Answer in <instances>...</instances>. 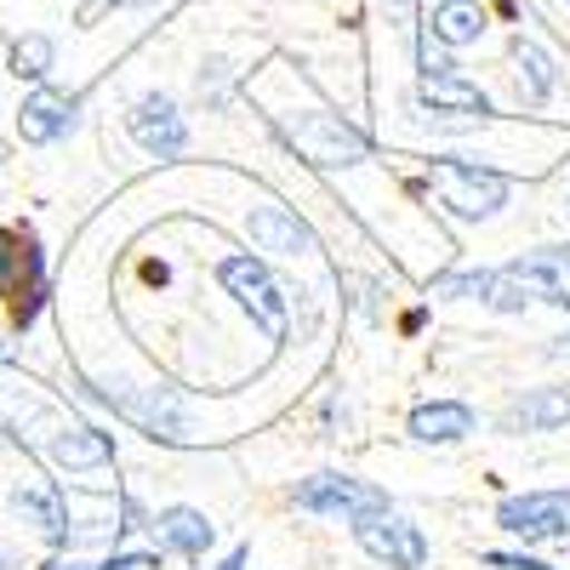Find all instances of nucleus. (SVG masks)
Instances as JSON below:
<instances>
[{"label":"nucleus","mask_w":570,"mask_h":570,"mask_svg":"<svg viewBox=\"0 0 570 570\" xmlns=\"http://www.w3.org/2000/svg\"><path fill=\"white\" fill-rule=\"evenodd\" d=\"M246 564H252V548H234V553H228L217 570H246Z\"/></svg>","instance_id":"24"},{"label":"nucleus","mask_w":570,"mask_h":570,"mask_svg":"<svg viewBox=\"0 0 570 570\" xmlns=\"http://www.w3.org/2000/svg\"><path fill=\"white\" fill-rule=\"evenodd\" d=\"M513 69H519V98H525L531 109H542L559 91V63L542 52L537 40H525V35L513 40Z\"/></svg>","instance_id":"19"},{"label":"nucleus","mask_w":570,"mask_h":570,"mask_svg":"<svg viewBox=\"0 0 570 570\" xmlns=\"http://www.w3.org/2000/svg\"><path fill=\"white\" fill-rule=\"evenodd\" d=\"M485 303L502 314H519L525 303H553L570 314V246H537L525 257L491 268Z\"/></svg>","instance_id":"1"},{"label":"nucleus","mask_w":570,"mask_h":570,"mask_svg":"<svg viewBox=\"0 0 570 570\" xmlns=\"http://www.w3.org/2000/svg\"><path fill=\"white\" fill-rule=\"evenodd\" d=\"M497 525L525 542H564L570 548V491H525L497 502Z\"/></svg>","instance_id":"7"},{"label":"nucleus","mask_w":570,"mask_h":570,"mask_svg":"<svg viewBox=\"0 0 570 570\" xmlns=\"http://www.w3.org/2000/svg\"><path fill=\"white\" fill-rule=\"evenodd\" d=\"M155 531H160V548L166 553H177V559H206L212 553V542H217V525L200 513V508H160V519H155Z\"/></svg>","instance_id":"17"},{"label":"nucleus","mask_w":570,"mask_h":570,"mask_svg":"<svg viewBox=\"0 0 570 570\" xmlns=\"http://www.w3.org/2000/svg\"><path fill=\"white\" fill-rule=\"evenodd\" d=\"M0 570H23V559H12V553H0Z\"/></svg>","instance_id":"26"},{"label":"nucleus","mask_w":570,"mask_h":570,"mask_svg":"<svg viewBox=\"0 0 570 570\" xmlns=\"http://www.w3.org/2000/svg\"><path fill=\"white\" fill-rule=\"evenodd\" d=\"M285 137H292V149L320 166V171H337V166H360L371 155V137L354 131L343 115H331V109H308V115H279Z\"/></svg>","instance_id":"4"},{"label":"nucleus","mask_w":570,"mask_h":570,"mask_svg":"<svg viewBox=\"0 0 570 570\" xmlns=\"http://www.w3.org/2000/svg\"><path fill=\"white\" fill-rule=\"evenodd\" d=\"M354 542L365 559L389 564V570H422L428 564V537L416 519H405L400 508H383V513H365L354 519Z\"/></svg>","instance_id":"6"},{"label":"nucleus","mask_w":570,"mask_h":570,"mask_svg":"<svg viewBox=\"0 0 570 570\" xmlns=\"http://www.w3.org/2000/svg\"><path fill=\"white\" fill-rule=\"evenodd\" d=\"M292 502L303 513H320V519H343V525H354V519H365V513L394 508L389 491L360 480V473H308V480L292 485Z\"/></svg>","instance_id":"5"},{"label":"nucleus","mask_w":570,"mask_h":570,"mask_svg":"<svg viewBox=\"0 0 570 570\" xmlns=\"http://www.w3.org/2000/svg\"><path fill=\"white\" fill-rule=\"evenodd\" d=\"M12 513L23 519L40 542L75 548V513H69V497L58 485H18L12 491Z\"/></svg>","instance_id":"12"},{"label":"nucleus","mask_w":570,"mask_h":570,"mask_svg":"<svg viewBox=\"0 0 570 570\" xmlns=\"http://www.w3.org/2000/svg\"><path fill=\"white\" fill-rule=\"evenodd\" d=\"M416 98L434 109V115H491V98L480 86H473L456 63L445 58H422V75H416Z\"/></svg>","instance_id":"10"},{"label":"nucleus","mask_w":570,"mask_h":570,"mask_svg":"<svg viewBox=\"0 0 570 570\" xmlns=\"http://www.w3.org/2000/svg\"><path fill=\"white\" fill-rule=\"evenodd\" d=\"M564 422H570V389H525L497 416L502 434H553Z\"/></svg>","instance_id":"14"},{"label":"nucleus","mask_w":570,"mask_h":570,"mask_svg":"<svg viewBox=\"0 0 570 570\" xmlns=\"http://www.w3.org/2000/svg\"><path fill=\"white\" fill-rule=\"evenodd\" d=\"M405 428H411L416 445H456V440H468L473 428H480V416H473L468 400H422Z\"/></svg>","instance_id":"16"},{"label":"nucleus","mask_w":570,"mask_h":570,"mask_svg":"<svg viewBox=\"0 0 570 570\" xmlns=\"http://www.w3.org/2000/svg\"><path fill=\"white\" fill-rule=\"evenodd\" d=\"M0 297L18 308V325H29L40 314V252L29 228H0Z\"/></svg>","instance_id":"8"},{"label":"nucleus","mask_w":570,"mask_h":570,"mask_svg":"<svg viewBox=\"0 0 570 570\" xmlns=\"http://www.w3.org/2000/svg\"><path fill=\"white\" fill-rule=\"evenodd\" d=\"M52 58H58V52H52V40H46V35H23V40H12V58H7V63H12L18 80L40 86L46 75H52Z\"/></svg>","instance_id":"21"},{"label":"nucleus","mask_w":570,"mask_h":570,"mask_svg":"<svg viewBox=\"0 0 570 570\" xmlns=\"http://www.w3.org/2000/svg\"><path fill=\"white\" fill-rule=\"evenodd\" d=\"M46 456L69 473H91V468H109L115 462V434L104 428H58L52 440H46Z\"/></svg>","instance_id":"18"},{"label":"nucleus","mask_w":570,"mask_h":570,"mask_svg":"<svg viewBox=\"0 0 570 570\" xmlns=\"http://www.w3.org/2000/svg\"><path fill=\"white\" fill-rule=\"evenodd\" d=\"M75 109H80V98H69V91H58V86H35L29 98H23V109H18V137L29 142V149H46V142L69 137Z\"/></svg>","instance_id":"13"},{"label":"nucleus","mask_w":570,"mask_h":570,"mask_svg":"<svg viewBox=\"0 0 570 570\" xmlns=\"http://www.w3.org/2000/svg\"><path fill=\"white\" fill-rule=\"evenodd\" d=\"M376 12H389L394 23H411V0H376Z\"/></svg>","instance_id":"23"},{"label":"nucleus","mask_w":570,"mask_h":570,"mask_svg":"<svg viewBox=\"0 0 570 570\" xmlns=\"http://www.w3.org/2000/svg\"><path fill=\"white\" fill-rule=\"evenodd\" d=\"M428 177H434V195L451 217H468V223H485L508 206L513 183L480 160H456V155H434L428 160Z\"/></svg>","instance_id":"3"},{"label":"nucleus","mask_w":570,"mask_h":570,"mask_svg":"<svg viewBox=\"0 0 570 570\" xmlns=\"http://www.w3.org/2000/svg\"><path fill=\"white\" fill-rule=\"evenodd\" d=\"M131 428H142L149 440H166V445H183L188 440V411L171 389H137V394H104Z\"/></svg>","instance_id":"11"},{"label":"nucleus","mask_w":570,"mask_h":570,"mask_svg":"<svg viewBox=\"0 0 570 570\" xmlns=\"http://www.w3.org/2000/svg\"><path fill=\"white\" fill-rule=\"evenodd\" d=\"M217 285L240 303V314L263 331L268 343H285V331H292V303H285V285L274 279V268L252 252H234L217 263Z\"/></svg>","instance_id":"2"},{"label":"nucleus","mask_w":570,"mask_h":570,"mask_svg":"<svg viewBox=\"0 0 570 570\" xmlns=\"http://www.w3.org/2000/svg\"><path fill=\"white\" fill-rule=\"evenodd\" d=\"M485 35V7L480 0H440L434 7V40L440 46H473Z\"/></svg>","instance_id":"20"},{"label":"nucleus","mask_w":570,"mask_h":570,"mask_svg":"<svg viewBox=\"0 0 570 570\" xmlns=\"http://www.w3.org/2000/svg\"><path fill=\"white\" fill-rule=\"evenodd\" d=\"M553 354H564V360H570V331H564V337H553Z\"/></svg>","instance_id":"25"},{"label":"nucleus","mask_w":570,"mask_h":570,"mask_svg":"<svg viewBox=\"0 0 570 570\" xmlns=\"http://www.w3.org/2000/svg\"><path fill=\"white\" fill-rule=\"evenodd\" d=\"M485 570H553V564H542L531 553H485Z\"/></svg>","instance_id":"22"},{"label":"nucleus","mask_w":570,"mask_h":570,"mask_svg":"<svg viewBox=\"0 0 570 570\" xmlns=\"http://www.w3.org/2000/svg\"><path fill=\"white\" fill-rule=\"evenodd\" d=\"M246 228H252V246H257V252H274V257H303V252H314V228H308L292 206H257V212L246 217Z\"/></svg>","instance_id":"15"},{"label":"nucleus","mask_w":570,"mask_h":570,"mask_svg":"<svg viewBox=\"0 0 570 570\" xmlns=\"http://www.w3.org/2000/svg\"><path fill=\"white\" fill-rule=\"evenodd\" d=\"M564 217H570V200H564Z\"/></svg>","instance_id":"27"},{"label":"nucleus","mask_w":570,"mask_h":570,"mask_svg":"<svg viewBox=\"0 0 570 570\" xmlns=\"http://www.w3.org/2000/svg\"><path fill=\"white\" fill-rule=\"evenodd\" d=\"M126 131H131V142H137L149 160H177V155L188 149V120H183V109L166 98V91L137 98L131 115H126Z\"/></svg>","instance_id":"9"}]
</instances>
